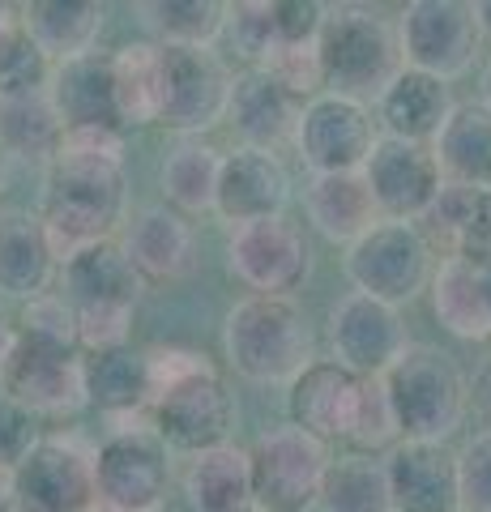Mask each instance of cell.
I'll return each instance as SVG.
<instances>
[{
  "label": "cell",
  "instance_id": "1",
  "mask_svg": "<svg viewBox=\"0 0 491 512\" xmlns=\"http://www.w3.org/2000/svg\"><path fill=\"white\" fill-rule=\"evenodd\" d=\"M39 218L60 265L90 244L116 239L129 222V175L124 158L60 150L43 167V201Z\"/></svg>",
  "mask_w": 491,
  "mask_h": 512
},
{
  "label": "cell",
  "instance_id": "2",
  "mask_svg": "<svg viewBox=\"0 0 491 512\" xmlns=\"http://www.w3.org/2000/svg\"><path fill=\"white\" fill-rule=\"evenodd\" d=\"M150 372H154V406H150V427L158 431L171 453H210L223 448L235 436V406L231 384L218 376V367L197 355V350L180 346H154Z\"/></svg>",
  "mask_w": 491,
  "mask_h": 512
},
{
  "label": "cell",
  "instance_id": "3",
  "mask_svg": "<svg viewBox=\"0 0 491 512\" xmlns=\"http://www.w3.org/2000/svg\"><path fill=\"white\" fill-rule=\"evenodd\" d=\"M316 56L329 94L368 107H376V99L406 69L398 18H385L368 5H329V18L316 35Z\"/></svg>",
  "mask_w": 491,
  "mask_h": 512
},
{
  "label": "cell",
  "instance_id": "4",
  "mask_svg": "<svg viewBox=\"0 0 491 512\" xmlns=\"http://www.w3.org/2000/svg\"><path fill=\"white\" fill-rule=\"evenodd\" d=\"M223 355L248 384H291L316 363V338L295 299L244 295L223 320Z\"/></svg>",
  "mask_w": 491,
  "mask_h": 512
},
{
  "label": "cell",
  "instance_id": "5",
  "mask_svg": "<svg viewBox=\"0 0 491 512\" xmlns=\"http://www.w3.org/2000/svg\"><path fill=\"white\" fill-rule=\"evenodd\" d=\"M385 384H389L393 410H398L402 436L427 440V444H445L449 436H457L474 397L457 359L432 342L410 346L398 359V367L385 376Z\"/></svg>",
  "mask_w": 491,
  "mask_h": 512
},
{
  "label": "cell",
  "instance_id": "6",
  "mask_svg": "<svg viewBox=\"0 0 491 512\" xmlns=\"http://www.w3.org/2000/svg\"><path fill=\"white\" fill-rule=\"evenodd\" d=\"M436 248L419 222H389L380 218L376 227L355 239L342 256V269L359 295L385 299L393 308L419 299L423 291H432L436 278Z\"/></svg>",
  "mask_w": 491,
  "mask_h": 512
},
{
  "label": "cell",
  "instance_id": "7",
  "mask_svg": "<svg viewBox=\"0 0 491 512\" xmlns=\"http://www.w3.org/2000/svg\"><path fill=\"white\" fill-rule=\"evenodd\" d=\"M252 457V504L261 512H312L321 508L325 474L334 466V448L312 431L282 423L261 431L248 448Z\"/></svg>",
  "mask_w": 491,
  "mask_h": 512
},
{
  "label": "cell",
  "instance_id": "8",
  "mask_svg": "<svg viewBox=\"0 0 491 512\" xmlns=\"http://www.w3.org/2000/svg\"><path fill=\"white\" fill-rule=\"evenodd\" d=\"M398 39L406 69L457 82L466 77L483 52L479 5L470 0H410L398 13Z\"/></svg>",
  "mask_w": 491,
  "mask_h": 512
},
{
  "label": "cell",
  "instance_id": "9",
  "mask_svg": "<svg viewBox=\"0 0 491 512\" xmlns=\"http://www.w3.org/2000/svg\"><path fill=\"white\" fill-rule=\"evenodd\" d=\"M0 393L22 402L35 419H69L86 410V355L77 346H60L18 329L5 367H0Z\"/></svg>",
  "mask_w": 491,
  "mask_h": 512
},
{
  "label": "cell",
  "instance_id": "10",
  "mask_svg": "<svg viewBox=\"0 0 491 512\" xmlns=\"http://www.w3.org/2000/svg\"><path fill=\"white\" fill-rule=\"evenodd\" d=\"M99 508L158 512L171 487V448L154 427H120L94 448Z\"/></svg>",
  "mask_w": 491,
  "mask_h": 512
},
{
  "label": "cell",
  "instance_id": "11",
  "mask_svg": "<svg viewBox=\"0 0 491 512\" xmlns=\"http://www.w3.org/2000/svg\"><path fill=\"white\" fill-rule=\"evenodd\" d=\"M227 274L248 295L291 299L312 274V244L304 227L287 214L235 227L227 235Z\"/></svg>",
  "mask_w": 491,
  "mask_h": 512
},
{
  "label": "cell",
  "instance_id": "12",
  "mask_svg": "<svg viewBox=\"0 0 491 512\" xmlns=\"http://www.w3.org/2000/svg\"><path fill=\"white\" fill-rule=\"evenodd\" d=\"M18 512H94L99 508V478H94V448L77 436H43L18 470L9 474Z\"/></svg>",
  "mask_w": 491,
  "mask_h": 512
},
{
  "label": "cell",
  "instance_id": "13",
  "mask_svg": "<svg viewBox=\"0 0 491 512\" xmlns=\"http://www.w3.org/2000/svg\"><path fill=\"white\" fill-rule=\"evenodd\" d=\"M380 141L376 111L368 103L342 99V94H316L299 111L295 128V154L304 158L312 175H338L363 171Z\"/></svg>",
  "mask_w": 491,
  "mask_h": 512
},
{
  "label": "cell",
  "instance_id": "14",
  "mask_svg": "<svg viewBox=\"0 0 491 512\" xmlns=\"http://www.w3.org/2000/svg\"><path fill=\"white\" fill-rule=\"evenodd\" d=\"M410 346L415 342H410L402 308H393L385 299L351 291L329 308V350L346 372L363 380L389 376Z\"/></svg>",
  "mask_w": 491,
  "mask_h": 512
},
{
  "label": "cell",
  "instance_id": "15",
  "mask_svg": "<svg viewBox=\"0 0 491 512\" xmlns=\"http://www.w3.org/2000/svg\"><path fill=\"white\" fill-rule=\"evenodd\" d=\"M167 64V94L158 124L180 137H201L227 124L231 82L235 73L214 47H163Z\"/></svg>",
  "mask_w": 491,
  "mask_h": 512
},
{
  "label": "cell",
  "instance_id": "16",
  "mask_svg": "<svg viewBox=\"0 0 491 512\" xmlns=\"http://www.w3.org/2000/svg\"><path fill=\"white\" fill-rule=\"evenodd\" d=\"M363 175L372 184L380 218L389 222H423L445 192V171H440L436 150L419 146V141L380 137Z\"/></svg>",
  "mask_w": 491,
  "mask_h": 512
},
{
  "label": "cell",
  "instance_id": "17",
  "mask_svg": "<svg viewBox=\"0 0 491 512\" xmlns=\"http://www.w3.org/2000/svg\"><path fill=\"white\" fill-rule=\"evenodd\" d=\"M363 376L346 372L338 359H316L287 384V419L325 444H351Z\"/></svg>",
  "mask_w": 491,
  "mask_h": 512
},
{
  "label": "cell",
  "instance_id": "18",
  "mask_svg": "<svg viewBox=\"0 0 491 512\" xmlns=\"http://www.w3.org/2000/svg\"><path fill=\"white\" fill-rule=\"evenodd\" d=\"M291 205V171L278 154L235 146L223 158V180H218L214 214L227 227H248V222L282 218Z\"/></svg>",
  "mask_w": 491,
  "mask_h": 512
},
{
  "label": "cell",
  "instance_id": "19",
  "mask_svg": "<svg viewBox=\"0 0 491 512\" xmlns=\"http://www.w3.org/2000/svg\"><path fill=\"white\" fill-rule=\"evenodd\" d=\"M393 512H462L457 453L449 444L402 440L385 453Z\"/></svg>",
  "mask_w": 491,
  "mask_h": 512
},
{
  "label": "cell",
  "instance_id": "20",
  "mask_svg": "<svg viewBox=\"0 0 491 512\" xmlns=\"http://www.w3.org/2000/svg\"><path fill=\"white\" fill-rule=\"evenodd\" d=\"M120 244L137 265L141 282H184L197 269V231L171 205H141L129 214Z\"/></svg>",
  "mask_w": 491,
  "mask_h": 512
},
{
  "label": "cell",
  "instance_id": "21",
  "mask_svg": "<svg viewBox=\"0 0 491 512\" xmlns=\"http://www.w3.org/2000/svg\"><path fill=\"white\" fill-rule=\"evenodd\" d=\"M304 103L282 90L265 69H240L231 82V103H227V124L248 150H269L278 154L282 146H295V128Z\"/></svg>",
  "mask_w": 491,
  "mask_h": 512
},
{
  "label": "cell",
  "instance_id": "22",
  "mask_svg": "<svg viewBox=\"0 0 491 512\" xmlns=\"http://www.w3.org/2000/svg\"><path fill=\"white\" fill-rule=\"evenodd\" d=\"M60 256L47 239L39 210H0V295L35 303L52 295Z\"/></svg>",
  "mask_w": 491,
  "mask_h": 512
},
{
  "label": "cell",
  "instance_id": "23",
  "mask_svg": "<svg viewBox=\"0 0 491 512\" xmlns=\"http://www.w3.org/2000/svg\"><path fill=\"white\" fill-rule=\"evenodd\" d=\"M376 124L380 137L398 141H419V146H436V137L445 133L449 116L457 111L449 82L427 77L415 69H402V77L376 99Z\"/></svg>",
  "mask_w": 491,
  "mask_h": 512
},
{
  "label": "cell",
  "instance_id": "24",
  "mask_svg": "<svg viewBox=\"0 0 491 512\" xmlns=\"http://www.w3.org/2000/svg\"><path fill=\"white\" fill-rule=\"evenodd\" d=\"M52 103L60 111V124L65 133H77V128H112V133H124V116L116 103V77H112V56H82L69 64H56L52 73Z\"/></svg>",
  "mask_w": 491,
  "mask_h": 512
},
{
  "label": "cell",
  "instance_id": "25",
  "mask_svg": "<svg viewBox=\"0 0 491 512\" xmlns=\"http://www.w3.org/2000/svg\"><path fill=\"white\" fill-rule=\"evenodd\" d=\"M304 214L312 222V231L329 239V244H346L368 235L380 210L372 197V184L363 171H338V175H308L304 184Z\"/></svg>",
  "mask_w": 491,
  "mask_h": 512
},
{
  "label": "cell",
  "instance_id": "26",
  "mask_svg": "<svg viewBox=\"0 0 491 512\" xmlns=\"http://www.w3.org/2000/svg\"><path fill=\"white\" fill-rule=\"evenodd\" d=\"M432 316L462 342H491V282L479 256H440Z\"/></svg>",
  "mask_w": 491,
  "mask_h": 512
},
{
  "label": "cell",
  "instance_id": "27",
  "mask_svg": "<svg viewBox=\"0 0 491 512\" xmlns=\"http://www.w3.org/2000/svg\"><path fill=\"white\" fill-rule=\"evenodd\" d=\"M60 286H65L60 295L73 308H99V303H129V308H137L146 282H141L120 239H103V244H90L60 265Z\"/></svg>",
  "mask_w": 491,
  "mask_h": 512
},
{
  "label": "cell",
  "instance_id": "28",
  "mask_svg": "<svg viewBox=\"0 0 491 512\" xmlns=\"http://www.w3.org/2000/svg\"><path fill=\"white\" fill-rule=\"evenodd\" d=\"M86 402L99 414H112V419H133V414L150 419L154 406L150 355L133 346L86 355Z\"/></svg>",
  "mask_w": 491,
  "mask_h": 512
},
{
  "label": "cell",
  "instance_id": "29",
  "mask_svg": "<svg viewBox=\"0 0 491 512\" xmlns=\"http://www.w3.org/2000/svg\"><path fill=\"white\" fill-rule=\"evenodd\" d=\"M18 13L35 43L52 56V64L94 56L107 26V5H99V0H35Z\"/></svg>",
  "mask_w": 491,
  "mask_h": 512
},
{
  "label": "cell",
  "instance_id": "30",
  "mask_svg": "<svg viewBox=\"0 0 491 512\" xmlns=\"http://www.w3.org/2000/svg\"><path fill=\"white\" fill-rule=\"evenodd\" d=\"M223 150H214L201 137H180L167 150L163 167H158V188H163V205L180 210L184 218L214 214L218 205V180H223Z\"/></svg>",
  "mask_w": 491,
  "mask_h": 512
},
{
  "label": "cell",
  "instance_id": "31",
  "mask_svg": "<svg viewBox=\"0 0 491 512\" xmlns=\"http://www.w3.org/2000/svg\"><path fill=\"white\" fill-rule=\"evenodd\" d=\"M184 500L193 512H244L252 508V457L240 444H223L188 457Z\"/></svg>",
  "mask_w": 491,
  "mask_h": 512
},
{
  "label": "cell",
  "instance_id": "32",
  "mask_svg": "<svg viewBox=\"0 0 491 512\" xmlns=\"http://www.w3.org/2000/svg\"><path fill=\"white\" fill-rule=\"evenodd\" d=\"M436 158L449 184L491 192V107L470 99L457 103L445 133L436 137Z\"/></svg>",
  "mask_w": 491,
  "mask_h": 512
},
{
  "label": "cell",
  "instance_id": "33",
  "mask_svg": "<svg viewBox=\"0 0 491 512\" xmlns=\"http://www.w3.org/2000/svg\"><path fill=\"white\" fill-rule=\"evenodd\" d=\"M112 77H116V103H120L124 128L158 124V116H163V94H167L163 47L154 39L124 43L120 52H112Z\"/></svg>",
  "mask_w": 491,
  "mask_h": 512
},
{
  "label": "cell",
  "instance_id": "34",
  "mask_svg": "<svg viewBox=\"0 0 491 512\" xmlns=\"http://www.w3.org/2000/svg\"><path fill=\"white\" fill-rule=\"evenodd\" d=\"M0 146L9 158L26 163H52L65 146V124L52 103V94H26V99H0Z\"/></svg>",
  "mask_w": 491,
  "mask_h": 512
},
{
  "label": "cell",
  "instance_id": "35",
  "mask_svg": "<svg viewBox=\"0 0 491 512\" xmlns=\"http://www.w3.org/2000/svg\"><path fill=\"white\" fill-rule=\"evenodd\" d=\"M137 13L158 47H214L227 35L231 5H218V0H150V5H137Z\"/></svg>",
  "mask_w": 491,
  "mask_h": 512
},
{
  "label": "cell",
  "instance_id": "36",
  "mask_svg": "<svg viewBox=\"0 0 491 512\" xmlns=\"http://www.w3.org/2000/svg\"><path fill=\"white\" fill-rule=\"evenodd\" d=\"M321 512H393L385 461L368 453H342L325 474Z\"/></svg>",
  "mask_w": 491,
  "mask_h": 512
},
{
  "label": "cell",
  "instance_id": "37",
  "mask_svg": "<svg viewBox=\"0 0 491 512\" xmlns=\"http://www.w3.org/2000/svg\"><path fill=\"white\" fill-rule=\"evenodd\" d=\"M56 64L52 56L35 43V35L18 22H9L0 30V99H26V94H43L52 86Z\"/></svg>",
  "mask_w": 491,
  "mask_h": 512
},
{
  "label": "cell",
  "instance_id": "38",
  "mask_svg": "<svg viewBox=\"0 0 491 512\" xmlns=\"http://www.w3.org/2000/svg\"><path fill=\"white\" fill-rule=\"evenodd\" d=\"M402 440L406 436H402V423H398V410H393V397H389L385 376H380V380H363V397H359L351 448H355V453L376 457L380 448H398Z\"/></svg>",
  "mask_w": 491,
  "mask_h": 512
},
{
  "label": "cell",
  "instance_id": "39",
  "mask_svg": "<svg viewBox=\"0 0 491 512\" xmlns=\"http://www.w3.org/2000/svg\"><path fill=\"white\" fill-rule=\"evenodd\" d=\"M227 39L235 43V56L244 60V69H261V64L269 60V52L278 47L269 0H240V5H231Z\"/></svg>",
  "mask_w": 491,
  "mask_h": 512
},
{
  "label": "cell",
  "instance_id": "40",
  "mask_svg": "<svg viewBox=\"0 0 491 512\" xmlns=\"http://www.w3.org/2000/svg\"><path fill=\"white\" fill-rule=\"evenodd\" d=\"M261 69L274 77V82L295 94L299 103L325 94V73H321V56H316V43H278Z\"/></svg>",
  "mask_w": 491,
  "mask_h": 512
},
{
  "label": "cell",
  "instance_id": "41",
  "mask_svg": "<svg viewBox=\"0 0 491 512\" xmlns=\"http://www.w3.org/2000/svg\"><path fill=\"white\" fill-rule=\"evenodd\" d=\"M133 312H137V308H129V303H99V308H77V346H82V355H103V350L129 346Z\"/></svg>",
  "mask_w": 491,
  "mask_h": 512
},
{
  "label": "cell",
  "instance_id": "42",
  "mask_svg": "<svg viewBox=\"0 0 491 512\" xmlns=\"http://www.w3.org/2000/svg\"><path fill=\"white\" fill-rule=\"evenodd\" d=\"M457 483H462V512H491V431L457 448Z\"/></svg>",
  "mask_w": 491,
  "mask_h": 512
},
{
  "label": "cell",
  "instance_id": "43",
  "mask_svg": "<svg viewBox=\"0 0 491 512\" xmlns=\"http://www.w3.org/2000/svg\"><path fill=\"white\" fill-rule=\"evenodd\" d=\"M39 419L22 402L0 393V474H13L39 444Z\"/></svg>",
  "mask_w": 491,
  "mask_h": 512
},
{
  "label": "cell",
  "instance_id": "44",
  "mask_svg": "<svg viewBox=\"0 0 491 512\" xmlns=\"http://www.w3.org/2000/svg\"><path fill=\"white\" fill-rule=\"evenodd\" d=\"M18 329L35 333V338H47V342H60V346H77V308L65 295H43L35 303H26Z\"/></svg>",
  "mask_w": 491,
  "mask_h": 512
},
{
  "label": "cell",
  "instance_id": "45",
  "mask_svg": "<svg viewBox=\"0 0 491 512\" xmlns=\"http://www.w3.org/2000/svg\"><path fill=\"white\" fill-rule=\"evenodd\" d=\"M269 13H274L278 43H316L329 18V5H316V0H269Z\"/></svg>",
  "mask_w": 491,
  "mask_h": 512
},
{
  "label": "cell",
  "instance_id": "46",
  "mask_svg": "<svg viewBox=\"0 0 491 512\" xmlns=\"http://www.w3.org/2000/svg\"><path fill=\"white\" fill-rule=\"evenodd\" d=\"M474 406H479V414H483V423H487V431H491V359L483 363V372H479V380H474Z\"/></svg>",
  "mask_w": 491,
  "mask_h": 512
},
{
  "label": "cell",
  "instance_id": "47",
  "mask_svg": "<svg viewBox=\"0 0 491 512\" xmlns=\"http://www.w3.org/2000/svg\"><path fill=\"white\" fill-rule=\"evenodd\" d=\"M13 342H18V329H13V320H9L5 312H0V367H5Z\"/></svg>",
  "mask_w": 491,
  "mask_h": 512
},
{
  "label": "cell",
  "instance_id": "48",
  "mask_svg": "<svg viewBox=\"0 0 491 512\" xmlns=\"http://www.w3.org/2000/svg\"><path fill=\"white\" fill-rule=\"evenodd\" d=\"M0 512H18V504H13V483H9V474H0Z\"/></svg>",
  "mask_w": 491,
  "mask_h": 512
},
{
  "label": "cell",
  "instance_id": "49",
  "mask_svg": "<svg viewBox=\"0 0 491 512\" xmlns=\"http://www.w3.org/2000/svg\"><path fill=\"white\" fill-rule=\"evenodd\" d=\"M479 26H483V39H491V0H479Z\"/></svg>",
  "mask_w": 491,
  "mask_h": 512
},
{
  "label": "cell",
  "instance_id": "50",
  "mask_svg": "<svg viewBox=\"0 0 491 512\" xmlns=\"http://www.w3.org/2000/svg\"><path fill=\"white\" fill-rule=\"evenodd\" d=\"M9 167H13V158H9L5 146H0V192H5V184H9Z\"/></svg>",
  "mask_w": 491,
  "mask_h": 512
},
{
  "label": "cell",
  "instance_id": "51",
  "mask_svg": "<svg viewBox=\"0 0 491 512\" xmlns=\"http://www.w3.org/2000/svg\"><path fill=\"white\" fill-rule=\"evenodd\" d=\"M479 86H483V94H479V103H487V107H491V60L483 64V82H479Z\"/></svg>",
  "mask_w": 491,
  "mask_h": 512
},
{
  "label": "cell",
  "instance_id": "52",
  "mask_svg": "<svg viewBox=\"0 0 491 512\" xmlns=\"http://www.w3.org/2000/svg\"><path fill=\"white\" fill-rule=\"evenodd\" d=\"M9 22H18V9H13V5H5V0H0V30H5Z\"/></svg>",
  "mask_w": 491,
  "mask_h": 512
},
{
  "label": "cell",
  "instance_id": "53",
  "mask_svg": "<svg viewBox=\"0 0 491 512\" xmlns=\"http://www.w3.org/2000/svg\"><path fill=\"white\" fill-rule=\"evenodd\" d=\"M479 261H483V269H487V282H491V252H487V256H479Z\"/></svg>",
  "mask_w": 491,
  "mask_h": 512
},
{
  "label": "cell",
  "instance_id": "54",
  "mask_svg": "<svg viewBox=\"0 0 491 512\" xmlns=\"http://www.w3.org/2000/svg\"><path fill=\"white\" fill-rule=\"evenodd\" d=\"M244 512H261V508H257V504H252V508H244Z\"/></svg>",
  "mask_w": 491,
  "mask_h": 512
}]
</instances>
